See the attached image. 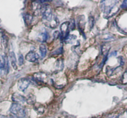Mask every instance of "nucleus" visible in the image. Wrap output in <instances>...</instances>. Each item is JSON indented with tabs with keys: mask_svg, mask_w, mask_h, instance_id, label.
Wrapping results in <instances>:
<instances>
[{
	"mask_svg": "<svg viewBox=\"0 0 127 118\" xmlns=\"http://www.w3.org/2000/svg\"><path fill=\"white\" fill-rule=\"evenodd\" d=\"M42 19L45 25L51 28H54L57 27L59 24L58 18L52 13L50 7L47 6L43 7L42 9Z\"/></svg>",
	"mask_w": 127,
	"mask_h": 118,
	"instance_id": "1",
	"label": "nucleus"
},
{
	"mask_svg": "<svg viewBox=\"0 0 127 118\" xmlns=\"http://www.w3.org/2000/svg\"><path fill=\"white\" fill-rule=\"evenodd\" d=\"M10 112L16 116V117L19 118H23L26 116V111L24 108L21 106L20 104L13 103L10 108Z\"/></svg>",
	"mask_w": 127,
	"mask_h": 118,
	"instance_id": "2",
	"label": "nucleus"
},
{
	"mask_svg": "<svg viewBox=\"0 0 127 118\" xmlns=\"http://www.w3.org/2000/svg\"><path fill=\"white\" fill-rule=\"evenodd\" d=\"M119 7L117 6L116 4H112L106 5L104 4V12L105 14V17L106 18H109L114 15L117 12L119 11Z\"/></svg>",
	"mask_w": 127,
	"mask_h": 118,
	"instance_id": "3",
	"label": "nucleus"
},
{
	"mask_svg": "<svg viewBox=\"0 0 127 118\" xmlns=\"http://www.w3.org/2000/svg\"><path fill=\"white\" fill-rule=\"evenodd\" d=\"M29 85L30 81L27 78H22L19 79L17 82V87L19 90L21 92L26 91Z\"/></svg>",
	"mask_w": 127,
	"mask_h": 118,
	"instance_id": "4",
	"label": "nucleus"
},
{
	"mask_svg": "<svg viewBox=\"0 0 127 118\" xmlns=\"http://www.w3.org/2000/svg\"><path fill=\"white\" fill-rule=\"evenodd\" d=\"M69 22H65L61 25V35L63 38L65 39L68 35L69 32Z\"/></svg>",
	"mask_w": 127,
	"mask_h": 118,
	"instance_id": "5",
	"label": "nucleus"
},
{
	"mask_svg": "<svg viewBox=\"0 0 127 118\" xmlns=\"http://www.w3.org/2000/svg\"><path fill=\"white\" fill-rule=\"evenodd\" d=\"M12 100L15 103H23L26 102V98L17 93H15L12 95Z\"/></svg>",
	"mask_w": 127,
	"mask_h": 118,
	"instance_id": "6",
	"label": "nucleus"
},
{
	"mask_svg": "<svg viewBox=\"0 0 127 118\" xmlns=\"http://www.w3.org/2000/svg\"><path fill=\"white\" fill-rule=\"evenodd\" d=\"M25 58L28 61L31 62V63H34L36 61L38 60V58H39V56L34 51H30L26 54Z\"/></svg>",
	"mask_w": 127,
	"mask_h": 118,
	"instance_id": "7",
	"label": "nucleus"
},
{
	"mask_svg": "<svg viewBox=\"0 0 127 118\" xmlns=\"http://www.w3.org/2000/svg\"><path fill=\"white\" fill-rule=\"evenodd\" d=\"M34 79L38 82H45L47 80V75L45 73H36L34 75Z\"/></svg>",
	"mask_w": 127,
	"mask_h": 118,
	"instance_id": "8",
	"label": "nucleus"
},
{
	"mask_svg": "<svg viewBox=\"0 0 127 118\" xmlns=\"http://www.w3.org/2000/svg\"><path fill=\"white\" fill-rule=\"evenodd\" d=\"M9 58L10 62L12 65V68L14 69H17V61H16V55H15L14 52H10L9 54Z\"/></svg>",
	"mask_w": 127,
	"mask_h": 118,
	"instance_id": "9",
	"label": "nucleus"
},
{
	"mask_svg": "<svg viewBox=\"0 0 127 118\" xmlns=\"http://www.w3.org/2000/svg\"><path fill=\"white\" fill-rule=\"evenodd\" d=\"M6 61L3 56L0 55V71H4L6 69Z\"/></svg>",
	"mask_w": 127,
	"mask_h": 118,
	"instance_id": "10",
	"label": "nucleus"
},
{
	"mask_svg": "<svg viewBox=\"0 0 127 118\" xmlns=\"http://www.w3.org/2000/svg\"><path fill=\"white\" fill-rule=\"evenodd\" d=\"M110 49V45L109 44H104L101 47V51L103 55L106 56Z\"/></svg>",
	"mask_w": 127,
	"mask_h": 118,
	"instance_id": "11",
	"label": "nucleus"
},
{
	"mask_svg": "<svg viewBox=\"0 0 127 118\" xmlns=\"http://www.w3.org/2000/svg\"><path fill=\"white\" fill-rule=\"evenodd\" d=\"M38 38H38V40H39L40 42H46L48 38V32H47L46 30H45L44 32H42V33L40 34V36Z\"/></svg>",
	"mask_w": 127,
	"mask_h": 118,
	"instance_id": "12",
	"label": "nucleus"
},
{
	"mask_svg": "<svg viewBox=\"0 0 127 118\" xmlns=\"http://www.w3.org/2000/svg\"><path fill=\"white\" fill-rule=\"evenodd\" d=\"M39 51L41 57L43 58H45L46 55H47V48H46V46L44 44L40 45L39 48Z\"/></svg>",
	"mask_w": 127,
	"mask_h": 118,
	"instance_id": "13",
	"label": "nucleus"
},
{
	"mask_svg": "<svg viewBox=\"0 0 127 118\" xmlns=\"http://www.w3.org/2000/svg\"><path fill=\"white\" fill-rule=\"evenodd\" d=\"M76 38V37L75 35H69L66 38L64 39V42L66 43H72Z\"/></svg>",
	"mask_w": 127,
	"mask_h": 118,
	"instance_id": "14",
	"label": "nucleus"
},
{
	"mask_svg": "<svg viewBox=\"0 0 127 118\" xmlns=\"http://www.w3.org/2000/svg\"><path fill=\"white\" fill-rule=\"evenodd\" d=\"M35 101V96L34 95H29L28 97L26 98V102L28 104H33Z\"/></svg>",
	"mask_w": 127,
	"mask_h": 118,
	"instance_id": "15",
	"label": "nucleus"
},
{
	"mask_svg": "<svg viewBox=\"0 0 127 118\" xmlns=\"http://www.w3.org/2000/svg\"><path fill=\"white\" fill-rule=\"evenodd\" d=\"M64 66V64H63V60L62 59H60L57 60V61L56 62V67L58 69L60 70H62Z\"/></svg>",
	"mask_w": 127,
	"mask_h": 118,
	"instance_id": "16",
	"label": "nucleus"
},
{
	"mask_svg": "<svg viewBox=\"0 0 127 118\" xmlns=\"http://www.w3.org/2000/svg\"><path fill=\"white\" fill-rule=\"evenodd\" d=\"M32 20V17L29 14H26L24 16V21L26 24H30Z\"/></svg>",
	"mask_w": 127,
	"mask_h": 118,
	"instance_id": "17",
	"label": "nucleus"
},
{
	"mask_svg": "<svg viewBox=\"0 0 127 118\" xmlns=\"http://www.w3.org/2000/svg\"><path fill=\"white\" fill-rule=\"evenodd\" d=\"M89 27H90V28L92 29L94 25V18L93 16H90L89 17Z\"/></svg>",
	"mask_w": 127,
	"mask_h": 118,
	"instance_id": "18",
	"label": "nucleus"
},
{
	"mask_svg": "<svg viewBox=\"0 0 127 118\" xmlns=\"http://www.w3.org/2000/svg\"><path fill=\"white\" fill-rule=\"evenodd\" d=\"M1 38H2L1 40H2V45H3L4 47L6 48V47L7 46V38L6 37V35H3L2 36V37H1Z\"/></svg>",
	"mask_w": 127,
	"mask_h": 118,
	"instance_id": "19",
	"label": "nucleus"
},
{
	"mask_svg": "<svg viewBox=\"0 0 127 118\" xmlns=\"http://www.w3.org/2000/svg\"><path fill=\"white\" fill-rule=\"evenodd\" d=\"M19 63L20 66H22L24 63V58L22 54L19 55Z\"/></svg>",
	"mask_w": 127,
	"mask_h": 118,
	"instance_id": "20",
	"label": "nucleus"
},
{
	"mask_svg": "<svg viewBox=\"0 0 127 118\" xmlns=\"http://www.w3.org/2000/svg\"><path fill=\"white\" fill-rule=\"evenodd\" d=\"M122 83L123 84H127V72H125V74L123 75L122 78Z\"/></svg>",
	"mask_w": 127,
	"mask_h": 118,
	"instance_id": "21",
	"label": "nucleus"
},
{
	"mask_svg": "<svg viewBox=\"0 0 127 118\" xmlns=\"http://www.w3.org/2000/svg\"><path fill=\"white\" fill-rule=\"evenodd\" d=\"M60 34L61 33L59 31H55V32L53 33V37H54L55 39H57V38H58V37H60Z\"/></svg>",
	"mask_w": 127,
	"mask_h": 118,
	"instance_id": "22",
	"label": "nucleus"
},
{
	"mask_svg": "<svg viewBox=\"0 0 127 118\" xmlns=\"http://www.w3.org/2000/svg\"><path fill=\"white\" fill-rule=\"evenodd\" d=\"M74 20H71V22L69 23V28H71V30H73L74 28Z\"/></svg>",
	"mask_w": 127,
	"mask_h": 118,
	"instance_id": "23",
	"label": "nucleus"
},
{
	"mask_svg": "<svg viewBox=\"0 0 127 118\" xmlns=\"http://www.w3.org/2000/svg\"><path fill=\"white\" fill-rule=\"evenodd\" d=\"M121 7H122V8H125V7H127V0L124 1V2H123V4L121 6Z\"/></svg>",
	"mask_w": 127,
	"mask_h": 118,
	"instance_id": "24",
	"label": "nucleus"
},
{
	"mask_svg": "<svg viewBox=\"0 0 127 118\" xmlns=\"http://www.w3.org/2000/svg\"><path fill=\"white\" fill-rule=\"evenodd\" d=\"M9 118H14L13 117H9Z\"/></svg>",
	"mask_w": 127,
	"mask_h": 118,
	"instance_id": "25",
	"label": "nucleus"
}]
</instances>
